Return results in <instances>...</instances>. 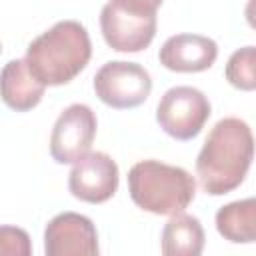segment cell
<instances>
[{
	"label": "cell",
	"instance_id": "1",
	"mask_svg": "<svg viewBox=\"0 0 256 256\" xmlns=\"http://www.w3.org/2000/svg\"><path fill=\"white\" fill-rule=\"evenodd\" d=\"M254 150V136L244 120L236 116L218 120L196 158V176L202 190L210 196L236 190L252 166Z\"/></svg>",
	"mask_w": 256,
	"mask_h": 256
},
{
	"label": "cell",
	"instance_id": "2",
	"mask_svg": "<svg viewBox=\"0 0 256 256\" xmlns=\"http://www.w3.org/2000/svg\"><path fill=\"white\" fill-rule=\"evenodd\" d=\"M92 42L84 24L60 20L26 48V62L46 86H62L74 80L90 62Z\"/></svg>",
	"mask_w": 256,
	"mask_h": 256
},
{
	"label": "cell",
	"instance_id": "3",
	"mask_svg": "<svg viewBox=\"0 0 256 256\" xmlns=\"http://www.w3.org/2000/svg\"><path fill=\"white\" fill-rule=\"evenodd\" d=\"M128 192L138 208L158 216H174L194 200L196 180L180 166L140 160L128 172Z\"/></svg>",
	"mask_w": 256,
	"mask_h": 256
},
{
	"label": "cell",
	"instance_id": "4",
	"mask_svg": "<svg viewBox=\"0 0 256 256\" xmlns=\"http://www.w3.org/2000/svg\"><path fill=\"white\" fill-rule=\"evenodd\" d=\"M210 102L202 90L192 86H174L164 92L156 106V122L176 140L196 138L210 118Z\"/></svg>",
	"mask_w": 256,
	"mask_h": 256
},
{
	"label": "cell",
	"instance_id": "5",
	"mask_svg": "<svg viewBox=\"0 0 256 256\" xmlns=\"http://www.w3.org/2000/svg\"><path fill=\"white\" fill-rule=\"evenodd\" d=\"M94 92L110 108H136L150 96L152 78L148 70L136 62L110 60L94 74Z\"/></svg>",
	"mask_w": 256,
	"mask_h": 256
},
{
	"label": "cell",
	"instance_id": "6",
	"mask_svg": "<svg viewBox=\"0 0 256 256\" xmlns=\"http://www.w3.org/2000/svg\"><path fill=\"white\" fill-rule=\"evenodd\" d=\"M96 114L86 104H70L60 112L50 134V156L58 164H74L86 156L96 138Z\"/></svg>",
	"mask_w": 256,
	"mask_h": 256
},
{
	"label": "cell",
	"instance_id": "7",
	"mask_svg": "<svg viewBox=\"0 0 256 256\" xmlns=\"http://www.w3.org/2000/svg\"><path fill=\"white\" fill-rule=\"evenodd\" d=\"M156 14H140L122 8L114 0L100 12V30L106 44L116 52H140L156 36Z\"/></svg>",
	"mask_w": 256,
	"mask_h": 256
},
{
	"label": "cell",
	"instance_id": "8",
	"mask_svg": "<svg viewBox=\"0 0 256 256\" xmlns=\"http://www.w3.org/2000/svg\"><path fill=\"white\" fill-rule=\"evenodd\" d=\"M120 182L118 164L106 152H88L74 162L68 174V190L74 198L88 204L110 200Z\"/></svg>",
	"mask_w": 256,
	"mask_h": 256
},
{
	"label": "cell",
	"instance_id": "9",
	"mask_svg": "<svg viewBox=\"0 0 256 256\" xmlns=\"http://www.w3.org/2000/svg\"><path fill=\"white\" fill-rule=\"evenodd\" d=\"M46 256H96L98 232L92 220L78 212L56 214L44 230Z\"/></svg>",
	"mask_w": 256,
	"mask_h": 256
},
{
	"label": "cell",
	"instance_id": "10",
	"mask_svg": "<svg viewBox=\"0 0 256 256\" xmlns=\"http://www.w3.org/2000/svg\"><path fill=\"white\" fill-rule=\"evenodd\" d=\"M218 58V44L202 34H176L170 36L160 52L158 60L172 72H204Z\"/></svg>",
	"mask_w": 256,
	"mask_h": 256
},
{
	"label": "cell",
	"instance_id": "11",
	"mask_svg": "<svg viewBox=\"0 0 256 256\" xmlns=\"http://www.w3.org/2000/svg\"><path fill=\"white\" fill-rule=\"evenodd\" d=\"M46 84L34 76L26 58H16L2 68V100L16 112L36 108L44 96Z\"/></svg>",
	"mask_w": 256,
	"mask_h": 256
},
{
	"label": "cell",
	"instance_id": "12",
	"mask_svg": "<svg viewBox=\"0 0 256 256\" xmlns=\"http://www.w3.org/2000/svg\"><path fill=\"white\" fill-rule=\"evenodd\" d=\"M204 228L192 214L178 212L162 228L160 250L166 256H198L204 250Z\"/></svg>",
	"mask_w": 256,
	"mask_h": 256
},
{
	"label": "cell",
	"instance_id": "13",
	"mask_svg": "<svg viewBox=\"0 0 256 256\" xmlns=\"http://www.w3.org/2000/svg\"><path fill=\"white\" fill-rule=\"evenodd\" d=\"M216 230L232 244L256 242V196L222 206L216 212Z\"/></svg>",
	"mask_w": 256,
	"mask_h": 256
},
{
	"label": "cell",
	"instance_id": "14",
	"mask_svg": "<svg viewBox=\"0 0 256 256\" xmlns=\"http://www.w3.org/2000/svg\"><path fill=\"white\" fill-rule=\"evenodd\" d=\"M224 74L230 86L244 92L256 90V46H244L232 52Z\"/></svg>",
	"mask_w": 256,
	"mask_h": 256
},
{
	"label": "cell",
	"instance_id": "15",
	"mask_svg": "<svg viewBox=\"0 0 256 256\" xmlns=\"http://www.w3.org/2000/svg\"><path fill=\"white\" fill-rule=\"evenodd\" d=\"M0 248L4 254H24L28 256L32 252L30 238L22 228L2 226L0 228Z\"/></svg>",
	"mask_w": 256,
	"mask_h": 256
},
{
	"label": "cell",
	"instance_id": "16",
	"mask_svg": "<svg viewBox=\"0 0 256 256\" xmlns=\"http://www.w3.org/2000/svg\"><path fill=\"white\" fill-rule=\"evenodd\" d=\"M114 2L126 10L140 12V14H156V10L162 4V0H114Z\"/></svg>",
	"mask_w": 256,
	"mask_h": 256
},
{
	"label": "cell",
	"instance_id": "17",
	"mask_svg": "<svg viewBox=\"0 0 256 256\" xmlns=\"http://www.w3.org/2000/svg\"><path fill=\"white\" fill-rule=\"evenodd\" d=\"M244 16H246V22L252 30H256V0H248L246 6H244Z\"/></svg>",
	"mask_w": 256,
	"mask_h": 256
}]
</instances>
